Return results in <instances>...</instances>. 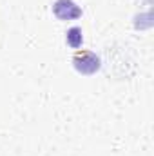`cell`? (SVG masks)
<instances>
[{"label": "cell", "mask_w": 154, "mask_h": 156, "mask_svg": "<svg viewBox=\"0 0 154 156\" xmlns=\"http://www.w3.org/2000/svg\"><path fill=\"white\" fill-rule=\"evenodd\" d=\"M73 66L80 75H94L100 71L102 60L96 53L87 51V49H80L73 56Z\"/></svg>", "instance_id": "obj_1"}, {"label": "cell", "mask_w": 154, "mask_h": 156, "mask_svg": "<svg viewBox=\"0 0 154 156\" xmlns=\"http://www.w3.org/2000/svg\"><path fill=\"white\" fill-rule=\"evenodd\" d=\"M53 15L58 20H76L82 16V9L73 0H56L53 4Z\"/></svg>", "instance_id": "obj_2"}, {"label": "cell", "mask_w": 154, "mask_h": 156, "mask_svg": "<svg viewBox=\"0 0 154 156\" xmlns=\"http://www.w3.org/2000/svg\"><path fill=\"white\" fill-rule=\"evenodd\" d=\"M65 40H67V44L71 45V47H75L78 49L80 45H82V42H83V33H82V29L80 27H71V29H67V33H65Z\"/></svg>", "instance_id": "obj_3"}]
</instances>
